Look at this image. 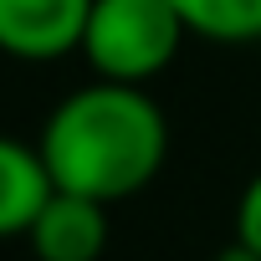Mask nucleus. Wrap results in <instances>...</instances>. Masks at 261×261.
Returning a JSON list of instances; mask_svg holds the SVG:
<instances>
[{
    "label": "nucleus",
    "instance_id": "obj_5",
    "mask_svg": "<svg viewBox=\"0 0 261 261\" xmlns=\"http://www.w3.org/2000/svg\"><path fill=\"white\" fill-rule=\"evenodd\" d=\"M51 169L36 144H21L11 134H0V241L26 236L41 205L51 200Z\"/></svg>",
    "mask_w": 261,
    "mask_h": 261
},
{
    "label": "nucleus",
    "instance_id": "obj_6",
    "mask_svg": "<svg viewBox=\"0 0 261 261\" xmlns=\"http://www.w3.org/2000/svg\"><path fill=\"white\" fill-rule=\"evenodd\" d=\"M185 31L220 46H251L261 41V0H169Z\"/></svg>",
    "mask_w": 261,
    "mask_h": 261
},
{
    "label": "nucleus",
    "instance_id": "obj_2",
    "mask_svg": "<svg viewBox=\"0 0 261 261\" xmlns=\"http://www.w3.org/2000/svg\"><path fill=\"white\" fill-rule=\"evenodd\" d=\"M185 21L169 0H92L82 26V57L97 82L149 87L185 46Z\"/></svg>",
    "mask_w": 261,
    "mask_h": 261
},
{
    "label": "nucleus",
    "instance_id": "obj_1",
    "mask_svg": "<svg viewBox=\"0 0 261 261\" xmlns=\"http://www.w3.org/2000/svg\"><path fill=\"white\" fill-rule=\"evenodd\" d=\"M51 185L118 205L128 195H139L154 185L169 154V123L149 87H128V82H87L67 92L51 118L41 123L36 139Z\"/></svg>",
    "mask_w": 261,
    "mask_h": 261
},
{
    "label": "nucleus",
    "instance_id": "obj_7",
    "mask_svg": "<svg viewBox=\"0 0 261 261\" xmlns=\"http://www.w3.org/2000/svg\"><path fill=\"white\" fill-rule=\"evenodd\" d=\"M236 246H246L261 261V169L241 190V205H236Z\"/></svg>",
    "mask_w": 261,
    "mask_h": 261
},
{
    "label": "nucleus",
    "instance_id": "obj_4",
    "mask_svg": "<svg viewBox=\"0 0 261 261\" xmlns=\"http://www.w3.org/2000/svg\"><path fill=\"white\" fill-rule=\"evenodd\" d=\"M26 241H31L36 261H97L108 251V205L72 195V190H51V200L31 220Z\"/></svg>",
    "mask_w": 261,
    "mask_h": 261
},
{
    "label": "nucleus",
    "instance_id": "obj_3",
    "mask_svg": "<svg viewBox=\"0 0 261 261\" xmlns=\"http://www.w3.org/2000/svg\"><path fill=\"white\" fill-rule=\"evenodd\" d=\"M92 0H0V51L21 62H57L82 46Z\"/></svg>",
    "mask_w": 261,
    "mask_h": 261
}]
</instances>
